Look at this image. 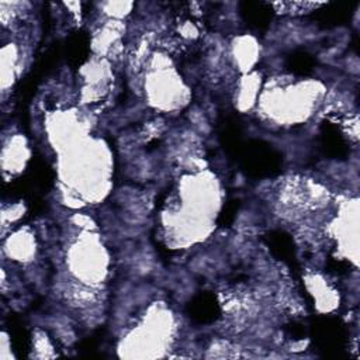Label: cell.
<instances>
[{"label": "cell", "mask_w": 360, "mask_h": 360, "mask_svg": "<svg viewBox=\"0 0 360 360\" xmlns=\"http://www.w3.org/2000/svg\"><path fill=\"white\" fill-rule=\"evenodd\" d=\"M76 240L68 250V266L70 273L83 285H96L105 280L108 273V255L91 231Z\"/></svg>", "instance_id": "1"}, {"label": "cell", "mask_w": 360, "mask_h": 360, "mask_svg": "<svg viewBox=\"0 0 360 360\" xmlns=\"http://www.w3.org/2000/svg\"><path fill=\"white\" fill-rule=\"evenodd\" d=\"M149 103L159 110L181 108L188 100V90L170 66L152 68L145 82Z\"/></svg>", "instance_id": "2"}, {"label": "cell", "mask_w": 360, "mask_h": 360, "mask_svg": "<svg viewBox=\"0 0 360 360\" xmlns=\"http://www.w3.org/2000/svg\"><path fill=\"white\" fill-rule=\"evenodd\" d=\"M28 159L30 148L27 139L20 134L10 135V138L4 141L1 150V166L4 174H18L24 170Z\"/></svg>", "instance_id": "3"}, {"label": "cell", "mask_w": 360, "mask_h": 360, "mask_svg": "<svg viewBox=\"0 0 360 360\" xmlns=\"http://www.w3.org/2000/svg\"><path fill=\"white\" fill-rule=\"evenodd\" d=\"M4 255L20 263H28L35 257L37 242L30 229H18L10 233L3 245Z\"/></svg>", "instance_id": "4"}, {"label": "cell", "mask_w": 360, "mask_h": 360, "mask_svg": "<svg viewBox=\"0 0 360 360\" xmlns=\"http://www.w3.org/2000/svg\"><path fill=\"white\" fill-rule=\"evenodd\" d=\"M233 58L239 69L245 73H250L252 66L259 58L257 42L252 37H238L233 44Z\"/></svg>", "instance_id": "5"}, {"label": "cell", "mask_w": 360, "mask_h": 360, "mask_svg": "<svg viewBox=\"0 0 360 360\" xmlns=\"http://www.w3.org/2000/svg\"><path fill=\"white\" fill-rule=\"evenodd\" d=\"M18 49L14 44H7L1 48V90L7 91L17 77L18 72Z\"/></svg>", "instance_id": "6"}, {"label": "cell", "mask_w": 360, "mask_h": 360, "mask_svg": "<svg viewBox=\"0 0 360 360\" xmlns=\"http://www.w3.org/2000/svg\"><path fill=\"white\" fill-rule=\"evenodd\" d=\"M257 73H246L238 89V107L240 110L250 108L256 103L257 93L260 90V80Z\"/></svg>", "instance_id": "7"}, {"label": "cell", "mask_w": 360, "mask_h": 360, "mask_svg": "<svg viewBox=\"0 0 360 360\" xmlns=\"http://www.w3.org/2000/svg\"><path fill=\"white\" fill-rule=\"evenodd\" d=\"M100 7L103 8V13L110 20L120 21L121 18L127 17L131 13L134 3H131V1H105V3H101Z\"/></svg>", "instance_id": "8"}, {"label": "cell", "mask_w": 360, "mask_h": 360, "mask_svg": "<svg viewBox=\"0 0 360 360\" xmlns=\"http://www.w3.org/2000/svg\"><path fill=\"white\" fill-rule=\"evenodd\" d=\"M21 215H24V207L21 204H14L4 207L1 211V224L3 228L7 226V224L15 222Z\"/></svg>", "instance_id": "9"}]
</instances>
